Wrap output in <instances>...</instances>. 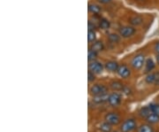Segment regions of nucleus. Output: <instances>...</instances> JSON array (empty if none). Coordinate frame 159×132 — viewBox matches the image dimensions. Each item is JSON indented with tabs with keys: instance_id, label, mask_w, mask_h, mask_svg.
Wrapping results in <instances>:
<instances>
[{
	"instance_id": "f257e3e1",
	"label": "nucleus",
	"mask_w": 159,
	"mask_h": 132,
	"mask_svg": "<svg viewBox=\"0 0 159 132\" xmlns=\"http://www.w3.org/2000/svg\"><path fill=\"white\" fill-rule=\"evenodd\" d=\"M145 63V56L143 54H137L131 60V66L134 69H141Z\"/></svg>"
},
{
	"instance_id": "f03ea898",
	"label": "nucleus",
	"mask_w": 159,
	"mask_h": 132,
	"mask_svg": "<svg viewBox=\"0 0 159 132\" xmlns=\"http://www.w3.org/2000/svg\"><path fill=\"white\" fill-rule=\"evenodd\" d=\"M136 128V121L134 119H128L125 121L120 127V130L122 132H131Z\"/></svg>"
},
{
	"instance_id": "7ed1b4c3",
	"label": "nucleus",
	"mask_w": 159,
	"mask_h": 132,
	"mask_svg": "<svg viewBox=\"0 0 159 132\" xmlns=\"http://www.w3.org/2000/svg\"><path fill=\"white\" fill-rule=\"evenodd\" d=\"M135 29L133 26H124L119 29V35L124 37V38H128L133 36L135 33Z\"/></svg>"
},
{
	"instance_id": "20e7f679",
	"label": "nucleus",
	"mask_w": 159,
	"mask_h": 132,
	"mask_svg": "<svg viewBox=\"0 0 159 132\" xmlns=\"http://www.w3.org/2000/svg\"><path fill=\"white\" fill-rule=\"evenodd\" d=\"M89 71H91L92 73H94L95 75L96 74H101L103 70V66L101 62L97 61V60H94V61H91L89 64Z\"/></svg>"
},
{
	"instance_id": "39448f33",
	"label": "nucleus",
	"mask_w": 159,
	"mask_h": 132,
	"mask_svg": "<svg viewBox=\"0 0 159 132\" xmlns=\"http://www.w3.org/2000/svg\"><path fill=\"white\" fill-rule=\"evenodd\" d=\"M105 121L111 125H117L120 122V116L116 113H109L105 115Z\"/></svg>"
},
{
	"instance_id": "423d86ee",
	"label": "nucleus",
	"mask_w": 159,
	"mask_h": 132,
	"mask_svg": "<svg viewBox=\"0 0 159 132\" xmlns=\"http://www.w3.org/2000/svg\"><path fill=\"white\" fill-rule=\"evenodd\" d=\"M107 88L102 84H95L90 88V93L93 96H97L102 93H106Z\"/></svg>"
},
{
	"instance_id": "0eeeda50",
	"label": "nucleus",
	"mask_w": 159,
	"mask_h": 132,
	"mask_svg": "<svg viewBox=\"0 0 159 132\" xmlns=\"http://www.w3.org/2000/svg\"><path fill=\"white\" fill-rule=\"evenodd\" d=\"M108 102L111 106H118L119 104L121 103V96H120V94L117 93V92H113V93L110 94Z\"/></svg>"
},
{
	"instance_id": "6e6552de",
	"label": "nucleus",
	"mask_w": 159,
	"mask_h": 132,
	"mask_svg": "<svg viewBox=\"0 0 159 132\" xmlns=\"http://www.w3.org/2000/svg\"><path fill=\"white\" fill-rule=\"evenodd\" d=\"M117 73H118V75H119L120 77H122V78H127V77H129L131 75L130 69L128 68V67L125 66V65H121V66H119Z\"/></svg>"
},
{
	"instance_id": "1a4fd4ad",
	"label": "nucleus",
	"mask_w": 159,
	"mask_h": 132,
	"mask_svg": "<svg viewBox=\"0 0 159 132\" xmlns=\"http://www.w3.org/2000/svg\"><path fill=\"white\" fill-rule=\"evenodd\" d=\"M145 81L148 84H159V73L148 74L146 76Z\"/></svg>"
},
{
	"instance_id": "9d476101",
	"label": "nucleus",
	"mask_w": 159,
	"mask_h": 132,
	"mask_svg": "<svg viewBox=\"0 0 159 132\" xmlns=\"http://www.w3.org/2000/svg\"><path fill=\"white\" fill-rule=\"evenodd\" d=\"M109 95L108 93H102L100 95H97V96H94L93 97V102L97 104H102L108 101L109 99Z\"/></svg>"
},
{
	"instance_id": "9b49d317",
	"label": "nucleus",
	"mask_w": 159,
	"mask_h": 132,
	"mask_svg": "<svg viewBox=\"0 0 159 132\" xmlns=\"http://www.w3.org/2000/svg\"><path fill=\"white\" fill-rule=\"evenodd\" d=\"M119 64L118 62L114 61V60H110V61H107L105 63V66L104 68H106V70H108L110 72H115V71H118V68H119Z\"/></svg>"
},
{
	"instance_id": "f8f14e48",
	"label": "nucleus",
	"mask_w": 159,
	"mask_h": 132,
	"mask_svg": "<svg viewBox=\"0 0 159 132\" xmlns=\"http://www.w3.org/2000/svg\"><path fill=\"white\" fill-rule=\"evenodd\" d=\"M90 49L97 52H102V50L104 49L103 43H102V41H97V42H94V43H93V45H92V46L90 47Z\"/></svg>"
},
{
	"instance_id": "ddd939ff",
	"label": "nucleus",
	"mask_w": 159,
	"mask_h": 132,
	"mask_svg": "<svg viewBox=\"0 0 159 132\" xmlns=\"http://www.w3.org/2000/svg\"><path fill=\"white\" fill-rule=\"evenodd\" d=\"M156 67V63L154 62L152 59H148L145 62V72L146 73H150Z\"/></svg>"
},
{
	"instance_id": "4468645a",
	"label": "nucleus",
	"mask_w": 159,
	"mask_h": 132,
	"mask_svg": "<svg viewBox=\"0 0 159 132\" xmlns=\"http://www.w3.org/2000/svg\"><path fill=\"white\" fill-rule=\"evenodd\" d=\"M129 21H130L131 25H133V26H139L143 22V19L140 15H134L130 18Z\"/></svg>"
},
{
	"instance_id": "2eb2a0df",
	"label": "nucleus",
	"mask_w": 159,
	"mask_h": 132,
	"mask_svg": "<svg viewBox=\"0 0 159 132\" xmlns=\"http://www.w3.org/2000/svg\"><path fill=\"white\" fill-rule=\"evenodd\" d=\"M89 11L91 13H93L94 15H97L101 12L102 8L97 4H89Z\"/></svg>"
},
{
	"instance_id": "dca6fc26",
	"label": "nucleus",
	"mask_w": 159,
	"mask_h": 132,
	"mask_svg": "<svg viewBox=\"0 0 159 132\" xmlns=\"http://www.w3.org/2000/svg\"><path fill=\"white\" fill-rule=\"evenodd\" d=\"M146 121H148V123H150V124L157 123V122H159V115L155 114V113H151V114L146 118Z\"/></svg>"
},
{
	"instance_id": "f3484780",
	"label": "nucleus",
	"mask_w": 159,
	"mask_h": 132,
	"mask_svg": "<svg viewBox=\"0 0 159 132\" xmlns=\"http://www.w3.org/2000/svg\"><path fill=\"white\" fill-rule=\"evenodd\" d=\"M99 27H100V29H103V30L109 29L111 27V21L105 18H101L99 21Z\"/></svg>"
},
{
	"instance_id": "a211bd4d",
	"label": "nucleus",
	"mask_w": 159,
	"mask_h": 132,
	"mask_svg": "<svg viewBox=\"0 0 159 132\" xmlns=\"http://www.w3.org/2000/svg\"><path fill=\"white\" fill-rule=\"evenodd\" d=\"M111 88L114 91H116V92L122 91V90H124V84L121 82H119V81H113L111 83Z\"/></svg>"
},
{
	"instance_id": "6ab92c4d",
	"label": "nucleus",
	"mask_w": 159,
	"mask_h": 132,
	"mask_svg": "<svg viewBox=\"0 0 159 132\" xmlns=\"http://www.w3.org/2000/svg\"><path fill=\"white\" fill-rule=\"evenodd\" d=\"M151 113H152V112H151V110H150V108H149L148 106H144V107H142V109L140 110L139 115H140V116H142V117L147 118Z\"/></svg>"
},
{
	"instance_id": "aec40b11",
	"label": "nucleus",
	"mask_w": 159,
	"mask_h": 132,
	"mask_svg": "<svg viewBox=\"0 0 159 132\" xmlns=\"http://www.w3.org/2000/svg\"><path fill=\"white\" fill-rule=\"evenodd\" d=\"M108 39L111 43H119L120 41V35H119L118 34H115V33H111L109 34L108 35Z\"/></svg>"
},
{
	"instance_id": "412c9836",
	"label": "nucleus",
	"mask_w": 159,
	"mask_h": 132,
	"mask_svg": "<svg viewBox=\"0 0 159 132\" xmlns=\"http://www.w3.org/2000/svg\"><path fill=\"white\" fill-rule=\"evenodd\" d=\"M100 130L102 132H111V124L108 123L107 121L103 122L100 126Z\"/></svg>"
},
{
	"instance_id": "4be33fe9",
	"label": "nucleus",
	"mask_w": 159,
	"mask_h": 132,
	"mask_svg": "<svg viewBox=\"0 0 159 132\" xmlns=\"http://www.w3.org/2000/svg\"><path fill=\"white\" fill-rule=\"evenodd\" d=\"M138 132H154L152 127L148 124H142V126L138 129Z\"/></svg>"
},
{
	"instance_id": "5701e85b",
	"label": "nucleus",
	"mask_w": 159,
	"mask_h": 132,
	"mask_svg": "<svg viewBox=\"0 0 159 132\" xmlns=\"http://www.w3.org/2000/svg\"><path fill=\"white\" fill-rule=\"evenodd\" d=\"M97 58V52H95V51H93V50H91L89 49V53H88V59H89V61L91 62V61H94V60H96Z\"/></svg>"
},
{
	"instance_id": "b1692460",
	"label": "nucleus",
	"mask_w": 159,
	"mask_h": 132,
	"mask_svg": "<svg viewBox=\"0 0 159 132\" xmlns=\"http://www.w3.org/2000/svg\"><path fill=\"white\" fill-rule=\"evenodd\" d=\"M97 40V35L95 31H89L88 33V41L89 43H94Z\"/></svg>"
},
{
	"instance_id": "393cba45",
	"label": "nucleus",
	"mask_w": 159,
	"mask_h": 132,
	"mask_svg": "<svg viewBox=\"0 0 159 132\" xmlns=\"http://www.w3.org/2000/svg\"><path fill=\"white\" fill-rule=\"evenodd\" d=\"M148 107L150 108L151 112L152 113H155V114H157L159 115V105L158 104H150L148 106Z\"/></svg>"
},
{
	"instance_id": "a878e982",
	"label": "nucleus",
	"mask_w": 159,
	"mask_h": 132,
	"mask_svg": "<svg viewBox=\"0 0 159 132\" xmlns=\"http://www.w3.org/2000/svg\"><path fill=\"white\" fill-rule=\"evenodd\" d=\"M88 27H89V31H95V29H97V26L94 24V22H92L91 21H89Z\"/></svg>"
},
{
	"instance_id": "bb28decb",
	"label": "nucleus",
	"mask_w": 159,
	"mask_h": 132,
	"mask_svg": "<svg viewBox=\"0 0 159 132\" xmlns=\"http://www.w3.org/2000/svg\"><path fill=\"white\" fill-rule=\"evenodd\" d=\"M88 76H89V82H93L95 80V74L92 73L91 71H89V74H88Z\"/></svg>"
},
{
	"instance_id": "cd10ccee",
	"label": "nucleus",
	"mask_w": 159,
	"mask_h": 132,
	"mask_svg": "<svg viewBox=\"0 0 159 132\" xmlns=\"http://www.w3.org/2000/svg\"><path fill=\"white\" fill-rule=\"evenodd\" d=\"M154 50H155L156 53H159V41L157 43H156V45L154 46Z\"/></svg>"
},
{
	"instance_id": "c85d7f7f",
	"label": "nucleus",
	"mask_w": 159,
	"mask_h": 132,
	"mask_svg": "<svg viewBox=\"0 0 159 132\" xmlns=\"http://www.w3.org/2000/svg\"><path fill=\"white\" fill-rule=\"evenodd\" d=\"M112 0H98V2L99 3H101V4H103V5H107L109 3H111Z\"/></svg>"
},
{
	"instance_id": "c756f323",
	"label": "nucleus",
	"mask_w": 159,
	"mask_h": 132,
	"mask_svg": "<svg viewBox=\"0 0 159 132\" xmlns=\"http://www.w3.org/2000/svg\"><path fill=\"white\" fill-rule=\"evenodd\" d=\"M156 60H157V65H159V53H157V54H156Z\"/></svg>"
},
{
	"instance_id": "7c9ffc66",
	"label": "nucleus",
	"mask_w": 159,
	"mask_h": 132,
	"mask_svg": "<svg viewBox=\"0 0 159 132\" xmlns=\"http://www.w3.org/2000/svg\"><path fill=\"white\" fill-rule=\"evenodd\" d=\"M138 1H140V2H143V1H145V0H138Z\"/></svg>"
},
{
	"instance_id": "2f4dec72",
	"label": "nucleus",
	"mask_w": 159,
	"mask_h": 132,
	"mask_svg": "<svg viewBox=\"0 0 159 132\" xmlns=\"http://www.w3.org/2000/svg\"><path fill=\"white\" fill-rule=\"evenodd\" d=\"M114 132H116V131H114Z\"/></svg>"
}]
</instances>
